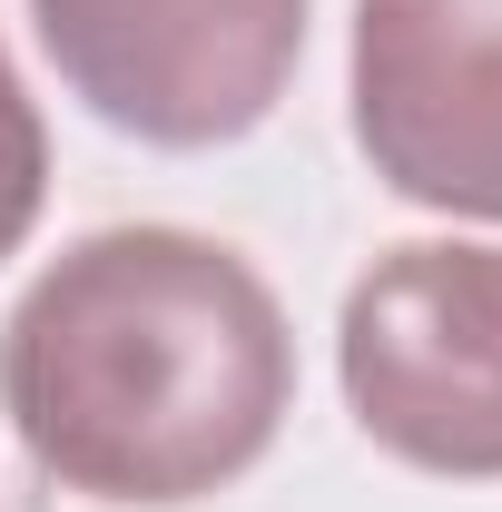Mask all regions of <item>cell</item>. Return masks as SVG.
I'll return each mask as SVG.
<instances>
[{
    "label": "cell",
    "instance_id": "6da1fadb",
    "mask_svg": "<svg viewBox=\"0 0 502 512\" xmlns=\"http://www.w3.org/2000/svg\"><path fill=\"white\" fill-rule=\"evenodd\" d=\"M0 404L60 493L178 512L266 463L296 404V335L237 247L99 227L10 306Z\"/></svg>",
    "mask_w": 502,
    "mask_h": 512
},
{
    "label": "cell",
    "instance_id": "7a4b0ae2",
    "mask_svg": "<svg viewBox=\"0 0 502 512\" xmlns=\"http://www.w3.org/2000/svg\"><path fill=\"white\" fill-rule=\"evenodd\" d=\"M335 375L394 463L502 483V247H384L335 316Z\"/></svg>",
    "mask_w": 502,
    "mask_h": 512
},
{
    "label": "cell",
    "instance_id": "3957f363",
    "mask_svg": "<svg viewBox=\"0 0 502 512\" xmlns=\"http://www.w3.org/2000/svg\"><path fill=\"white\" fill-rule=\"evenodd\" d=\"M60 89L138 148L247 138L306 60V0H30Z\"/></svg>",
    "mask_w": 502,
    "mask_h": 512
},
{
    "label": "cell",
    "instance_id": "277c9868",
    "mask_svg": "<svg viewBox=\"0 0 502 512\" xmlns=\"http://www.w3.org/2000/svg\"><path fill=\"white\" fill-rule=\"evenodd\" d=\"M355 148L394 197L502 227V0H355Z\"/></svg>",
    "mask_w": 502,
    "mask_h": 512
},
{
    "label": "cell",
    "instance_id": "5b68a950",
    "mask_svg": "<svg viewBox=\"0 0 502 512\" xmlns=\"http://www.w3.org/2000/svg\"><path fill=\"white\" fill-rule=\"evenodd\" d=\"M40 197H50V128L0 50V256H20V237L40 227Z\"/></svg>",
    "mask_w": 502,
    "mask_h": 512
}]
</instances>
